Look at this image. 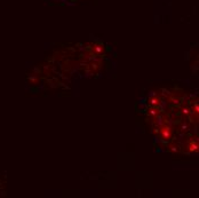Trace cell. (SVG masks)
Here are the masks:
<instances>
[{"label": "cell", "mask_w": 199, "mask_h": 198, "mask_svg": "<svg viewBox=\"0 0 199 198\" xmlns=\"http://www.w3.org/2000/svg\"><path fill=\"white\" fill-rule=\"evenodd\" d=\"M160 133L162 139H165V140H169L172 137V129L169 127H162Z\"/></svg>", "instance_id": "6da1fadb"}, {"label": "cell", "mask_w": 199, "mask_h": 198, "mask_svg": "<svg viewBox=\"0 0 199 198\" xmlns=\"http://www.w3.org/2000/svg\"><path fill=\"white\" fill-rule=\"evenodd\" d=\"M150 113H151V115H156V110H155V109H150Z\"/></svg>", "instance_id": "5b68a950"}, {"label": "cell", "mask_w": 199, "mask_h": 198, "mask_svg": "<svg viewBox=\"0 0 199 198\" xmlns=\"http://www.w3.org/2000/svg\"><path fill=\"white\" fill-rule=\"evenodd\" d=\"M190 150L197 151L198 150V144H197V143H192V144H190Z\"/></svg>", "instance_id": "7a4b0ae2"}, {"label": "cell", "mask_w": 199, "mask_h": 198, "mask_svg": "<svg viewBox=\"0 0 199 198\" xmlns=\"http://www.w3.org/2000/svg\"><path fill=\"white\" fill-rule=\"evenodd\" d=\"M194 112H196V113H198V104H196V107H194Z\"/></svg>", "instance_id": "277c9868"}, {"label": "cell", "mask_w": 199, "mask_h": 198, "mask_svg": "<svg viewBox=\"0 0 199 198\" xmlns=\"http://www.w3.org/2000/svg\"><path fill=\"white\" fill-rule=\"evenodd\" d=\"M150 104H152V105H158V104H159V100H158V99H151V100H150Z\"/></svg>", "instance_id": "3957f363"}]
</instances>
